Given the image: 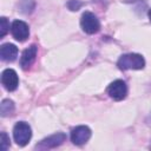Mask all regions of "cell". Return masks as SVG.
Masks as SVG:
<instances>
[{"label": "cell", "instance_id": "1", "mask_svg": "<svg viewBox=\"0 0 151 151\" xmlns=\"http://www.w3.org/2000/svg\"><path fill=\"white\" fill-rule=\"evenodd\" d=\"M119 70H142L145 66V60L140 54L137 53H127L123 54L117 63Z\"/></svg>", "mask_w": 151, "mask_h": 151}, {"label": "cell", "instance_id": "2", "mask_svg": "<svg viewBox=\"0 0 151 151\" xmlns=\"http://www.w3.org/2000/svg\"><path fill=\"white\" fill-rule=\"evenodd\" d=\"M32 137L31 126L25 122H18L13 127V138L19 146H25Z\"/></svg>", "mask_w": 151, "mask_h": 151}, {"label": "cell", "instance_id": "3", "mask_svg": "<svg viewBox=\"0 0 151 151\" xmlns=\"http://www.w3.org/2000/svg\"><path fill=\"white\" fill-rule=\"evenodd\" d=\"M80 26L87 34H94L100 29V22L92 12H84L80 18Z\"/></svg>", "mask_w": 151, "mask_h": 151}, {"label": "cell", "instance_id": "4", "mask_svg": "<svg viewBox=\"0 0 151 151\" xmlns=\"http://www.w3.org/2000/svg\"><path fill=\"white\" fill-rule=\"evenodd\" d=\"M107 94L114 100H123L127 94V86L124 80L117 79L107 86Z\"/></svg>", "mask_w": 151, "mask_h": 151}, {"label": "cell", "instance_id": "5", "mask_svg": "<svg viewBox=\"0 0 151 151\" xmlns=\"http://www.w3.org/2000/svg\"><path fill=\"white\" fill-rule=\"evenodd\" d=\"M11 32L15 40L25 41L29 35L28 25L22 20H14L11 25Z\"/></svg>", "mask_w": 151, "mask_h": 151}, {"label": "cell", "instance_id": "6", "mask_svg": "<svg viewBox=\"0 0 151 151\" xmlns=\"http://www.w3.org/2000/svg\"><path fill=\"white\" fill-rule=\"evenodd\" d=\"M1 84L7 91H14L19 85V78L14 70L6 68L1 73Z\"/></svg>", "mask_w": 151, "mask_h": 151}, {"label": "cell", "instance_id": "7", "mask_svg": "<svg viewBox=\"0 0 151 151\" xmlns=\"http://www.w3.org/2000/svg\"><path fill=\"white\" fill-rule=\"evenodd\" d=\"M90 137H91V130L85 125L77 126L71 131V140L76 145L85 144L90 139Z\"/></svg>", "mask_w": 151, "mask_h": 151}, {"label": "cell", "instance_id": "8", "mask_svg": "<svg viewBox=\"0 0 151 151\" xmlns=\"http://www.w3.org/2000/svg\"><path fill=\"white\" fill-rule=\"evenodd\" d=\"M66 139V136L65 133L63 132H57L45 139H42L38 145H37V149H40V150H46V149H53V147H57L59 145H61Z\"/></svg>", "mask_w": 151, "mask_h": 151}, {"label": "cell", "instance_id": "9", "mask_svg": "<svg viewBox=\"0 0 151 151\" xmlns=\"http://www.w3.org/2000/svg\"><path fill=\"white\" fill-rule=\"evenodd\" d=\"M37 53H38V46L37 45H31L29 47H27L22 52L21 58H20V66L22 70H28V67L32 66V64L35 60Z\"/></svg>", "mask_w": 151, "mask_h": 151}, {"label": "cell", "instance_id": "10", "mask_svg": "<svg viewBox=\"0 0 151 151\" xmlns=\"http://www.w3.org/2000/svg\"><path fill=\"white\" fill-rule=\"evenodd\" d=\"M18 55V47L13 44H4L0 47V57L4 61H13Z\"/></svg>", "mask_w": 151, "mask_h": 151}, {"label": "cell", "instance_id": "11", "mask_svg": "<svg viewBox=\"0 0 151 151\" xmlns=\"http://www.w3.org/2000/svg\"><path fill=\"white\" fill-rule=\"evenodd\" d=\"M0 112L2 117H7L14 112V103L11 99H4L0 104Z\"/></svg>", "mask_w": 151, "mask_h": 151}, {"label": "cell", "instance_id": "12", "mask_svg": "<svg viewBox=\"0 0 151 151\" xmlns=\"http://www.w3.org/2000/svg\"><path fill=\"white\" fill-rule=\"evenodd\" d=\"M9 31V22L5 17L0 18V38H4Z\"/></svg>", "mask_w": 151, "mask_h": 151}, {"label": "cell", "instance_id": "13", "mask_svg": "<svg viewBox=\"0 0 151 151\" xmlns=\"http://www.w3.org/2000/svg\"><path fill=\"white\" fill-rule=\"evenodd\" d=\"M0 145H1V150H2V151H6V150L9 147V137L7 136L6 132H1Z\"/></svg>", "mask_w": 151, "mask_h": 151}, {"label": "cell", "instance_id": "14", "mask_svg": "<svg viewBox=\"0 0 151 151\" xmlns=\"http://www.w3.org/2000/svg\"><path fill=\"white\" fill-rule=\"evenodd\" d=\"M81 6V2L79 0H70L67 2V7L71 9V11H78Z\"/></svg>", "mask_w": 151, "mask_h": 151}, {"label": "cell", "instance_id": "15", "mask_svg": "<svg viewBox=\"0 0 151 151\" xmlns=\"http://www.w3.org/2000/svg\"><path fill=\"white\" fill-rule=\"evenodd\" d=\"M147 15H149V19H150V21H151V8L149 9V12H147Z\"/></svg>", "mask_w": 151, "mask_h": 151}]
</instances>
